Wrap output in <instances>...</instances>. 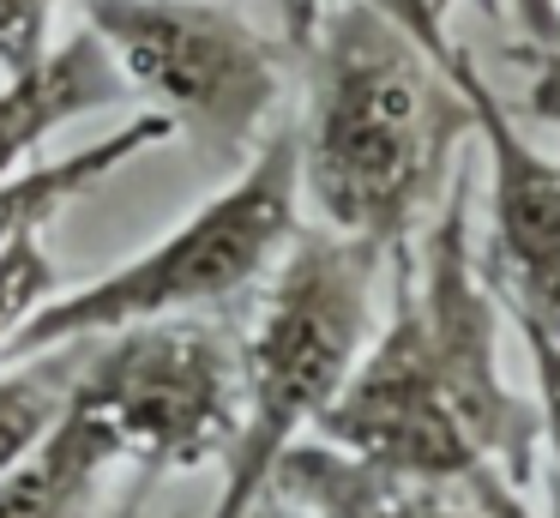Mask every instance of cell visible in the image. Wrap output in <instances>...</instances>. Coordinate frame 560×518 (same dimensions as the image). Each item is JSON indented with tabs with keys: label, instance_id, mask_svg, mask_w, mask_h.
<instances>
[{
	"label": "cell",
	"instance_id": "obj_1",
	"mask_svg": "<svg viewBox=\"0 0 560 518\" xmlns=\"http://www.w3.org/2000/svg\"><path fill=\"white\" fill-rule=\"evenodd\" d=\"M416 235V272L404 277L398 308L374 325L307 440L386 476L452 488L482 518H530L524 488L542 452L536 404L500 373L494 284L470 248L458 169Z\"/></svg>",
	"mask_w": 560,
	"mask_h": 518
},
{
	"label": "cell",
	"instance_id": "obj_2",
	"mask_svg": "<svg viewBox=\"0 0 560 518\" xmlns=\"http://www.w3.org/2000/svg\"><path fill=\"white\" fill-rule=\"evenodd\" d=\"M307 108L295 127L302 199L314 223L380 253H404L452 181L470 108L452 67L350 0H307Z\"/></svg>",
	"mask_w": 560,
	"mask_h": 518
},
{
	"label": "cell",
	"instance_id": "obj_3",
	"mask_svg": "<svg viewBox=\"0 0 560 518\" xmlns=\"http://www.w3.org/2000/svg\"><path fill=\"white\" fill-rule=\"evenodd\" d=\"M392 253L302 223L266 277L242 356V428L223 458V488L206 518H254L271 470L302 446L355 373L380 325V272Z\"/></svg>",
	"mask_w": 560,
	"mask_h": 518
},
{
	"label": "cell",
	"instance_id": "obj_4",
	"mask_svg": "<svg viewBox=\"0 0 560 518\" xmlns=\"http://www.w3.org/2000/svg\"><path fill=\"white\" fill-rule=\"evenodd\" d=\"M295 229H302V163H295V127L283 120L247 151L242 175L211 193L187 223H175L115 272L43 301L19 325L7 356L25 361L151 320H206L211 308H230L235 296L266 284Z\"/></svg>",
	"mask_w": 560,
	"mask_h": 518
},
{
	"label": "cell",
	"instance_id": "obj_5",
	"mask_svg": "<svg viewBox=\"0 0 560 518\" xmlns=\"http://www.w3.org/2000/svg\"><path fill=\"white\" fill-rule=\"evenodd\" d=\"M67 410L139 476L223 464L242 428V356L211 320H151L79 344Z\"/></svg>",
	"mask_w": 560,
	"mask_h": 518
},
{
	"label": "cell",
	"instance_id": "obj_6",
	"mask_svg": "<svg viewBox=\"0 0 560 518\" xmlns=\"http://www.w3.org/2000/svg\"><path fill=\"white\" fill-rule=\"evenodd\" d=\"M127 96L194 133L218 157H247L283 96V60L247 12L223 0H79Z\"/></svg>",
	"mask_w": 560,
	"mask_h": 518
},
{
	"label": "cell",
	"instance_id": "obj_7",
	"mask_svg": "<svg viewBox=\"0 0 560 518\" xmlns=\"http://www.w3.org/2000/svg\"><path fill=\"white\" fill-rule=\"evenodd\" d=\"M452 84L488 157V284L512 308V320L560 332V157L518 127V115L470 67V55H458Z\"/></svg>",
	"mask_w": 560,
	"mask_h": 518
},
{
	"label": "cell",
	"instance_id": "obj_8",
	"mask_svg": "<svg viewBox=\"0 0 560 518\" xmlns=\"http://www.w3.org/2000/svg\"><path fill=\"white\" fill-rule=\"evenodd\" d=\"M266 500L290 506L295 518H482L464 494L368 470L319 440H302L278 458Z\"/></svg>",
	"mask_w": 560,
	"mask_h": 518
},
{
	"label": "cell",
	"instance_id": "obj_9",
	"mask_svg": "<svg viewBox=\"0 0 560 518\" xmlns=\"http://www.w3.org/2000/svg\"><path fill=\"white\" fill-rule=\"evenodd\" d=\"M109 103H127V84L109 67L103 43L79 24L73 36L49 43V55L37 67L13 72V79L0 84V175H19L25 157L55 127L91 115V108H109Z\"/></svg>",
	"mask_w": 560,
	"mask_h": 518
},
{
	"label": "cell",
	"instance_id": "obj_10",
	"mask_svg": "<svg viewBox=\"0 0 560 518\" xmlns=\"http://www.w3.org/2000/svg\"><path fill=\"white\" fill-rule=\"evenodd\" d=\"M175 139V127L163 115H133L109 133V139L85 145L73 157H55V163H25L19 175H0V253L13 248L19 235L43 229L67 199H79L85 187H97L103 175H115L121 163H133L139 151Z\"/></svg>",
	"mask_w": 560,
	"mask_h": 518
},
{
	"label": "cell",
	"instance_id": "obj_11",
	"mask_svg": "<svg viewBox=\"0 0 560 518\" xmlns=\"http://www.w3.org/2000/svg\"><path fill=\"white\" fill-rule=\"evenodd\" d=\"M109 470L115 452L103 446V434L61 410V422L0 476V518H79Z\"/></svg>",
	"mask_w": 560,
	"mask_h": 518
},
{
	"label": "cell",
	"instance_id": "obj_12",
	"mask_svg": "<svg viewBox=\"0 0 560 518\" xmlns=\"http://www.w3.org/2000/svg\"><path fill=\"white\" fill-rule=\"evenodd\" d=\"M73 368H79V344L43 349V356H25L13 373H0V476L61 422Z\"/></svg>",
	"mask_w": 560,
	"mask_h": 518
},
{
	"label": "cell",
	"instance_id": "obj_13",
	"mask_svg": "<svg viewBox=\"0 0 560 518\" xmlns=\"http://www.w3.org/2000/svg\"><path fill=\"white\" fill-rule=\"evenodd\" d=\"M55 296V260L43 248V229L19 235L13 248L0 253V349L19 337V325Z\"/></svg>",
	"mask_w": 560,
	"mask_h": 518
},
{
	"label": "cell",
	"instance_id": "obj_14",
	"mask_svg": "<svg viewBox=\"0 0 560 518\" xmlns=\"http://www.w3.org/2000/svg\"><path fill=\"white\" fill-rule=\"evenodd\" d=\"M524 356H530L536 373V446L548 458V518H560V332H542V325L518 320Z\"/></svg>",
	"mask_w": 560,
	"mask_h": 518
},
{
	"label": "cell",
	"instance_id": "obj_15",
	"mask_svg": "<svg viewBox=\"0 0 560 518\" xmlns=\"http://www.w3.org/2000/svg\"><path fill=\"white\" fill-rule=\"evenodd\" d=\"M350 7L374 12L380 24H392L398 36H410V43L422 48L428 60H440V67H452V60L464 55L458 36H452V24H446V0H350Z\"/></svg>",
	"mask_w": 560,
	"mask_h": 518
},
{
	"label": "cell",
	"instance_id": "obj_16",
	"mask_svg": "<svg viewBox=\"0 0 560 518\" xmlns=\"http://www.w3.org/2000/svg\"><path fill=\"white\" fill-rule=\"evenodd\" d=\"M55 12H61V0H0V67H7V79L49 55Z\"/></svg>",
	"mask_w": 560,
	"mask_h": 518
},
{
	"label": "cell",
	"instance_id": "obj_17",
	"mask_svg": "<svg viewBox=\"0 0 560 518\" xmlns=\"http://www.w3.org/2000/svg\"><path fill=\"white\" fill-rule=\"evenodd\" d=\"M500 7H506L512 31L536 48V60L555 67L560 60V0H500Z\"/></svg>",
	"mask_w": 560,
	"mask_h": 518
},
{
	"label": "cell",
	"instance_id": "obj_18",
	"mask_svg": "<svg viewBox=\"0 0 560 518\" xmlns=\"http://www.w3.org/2000/svg\"><path fill=\"white\" fill-rule=\"evenodd\" d=\"M254 518H295V513H290V506H278V500H259Z\"/></svg>",
	"mask_w": 560,
	"mask_h": 518
},
{
	"label": "cell",
	"instance_id": "obj_19",
	"mask_svg": "<svg viewBox=\"0 0 560 518\" xmlns=\"http://www.w3.org/2000/svg\"><path fill=\"white\" fill-rule=\"evenodd\" d=\"M127 518H139V506H127Z\"/></svg>",
	"mask_w": 560,
	"mask_h": 518
}]
</instances>
